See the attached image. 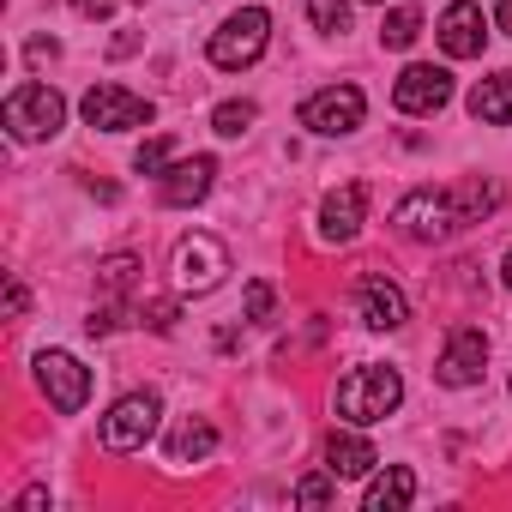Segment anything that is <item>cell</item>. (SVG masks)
Segmentation results:
<instances>
[{"mask_svg":"<svg viewBox=\"0 0 512 512\" xmlns=\"http://www.w3.org/2000/svg\"><path fill=\"white\" fill-rule=\"evenodd\" d=\"M494 205H500V187H494V181H464V187H452V211H458V229H464V223H482Z\"/></svg>","mask_w":512,"mask_h":512,"instance_id":"cell-20","label":"cell"},{"mask_svg":"<svg viewBox=\"0 0 512 512\" xmlns=\"http://www.w3.org/2000/svg\"><path fill=\"white\" fill-rule=\"evenodd\" d=\"M253 121H260V103H247V97H241V103H217V109H211V127H217L223 139H241Z\"/></svg>","mask_w":512,"mask_h":512,"instance_id":"cell-21","label":"cell"},{"mask_svg":"<svg viewBox=\"0 0 512 512\" xmlns=\"http://www.w3.org/2000/svg\"><path fill=\"white\" fill-rule=\"evenodd\" d=\"M392 103L404 115H434V109L452 103V73L446 67H404L398 85H392Z\"/></svg>","mask_w":512,"mask_h":512,"instance_id":"cell-11","label":"cell"},{"mask_svg":"<svg viewBox=\"0 0 512 512\" xmlns=\"http://www.w3.org/2000/svg\"><path fill=\"white\" fill-rule=\"evenodd\" d=\"M470 115L488 121V127H506L512 121V73H494L470 91Z\"/></svg>","mask_w":512,"mask_h":512,"instance_id":"cell-19","label":"cell"},{"mask_svg":"<svg viewBox=\"0 0 512 512\" xmlns=\"http://www.w3.org/2000/svg\"><path fill=\"white\" fill-rule=\"evenodd\" d=\"M500 284L512 290V253H506V260H500Z\"/></svg>","mask_w":512,"mask_h":512,"instance_id":"cell-34","label":"cell"},{"mask_svg":"<svg viewBox=\"0 0 512 512\" xmlns=\"http://www.w3.org/2000/svg\"><path fill=\"white\" fill-rule=\"evenodd\" d=\"M392 223L410 235V241H446L458 229V211H452V193H434V187H416L398 199Z\"/></svg>","mask_w":512,"mask_h":512,"instance_id":"cell-6","label":"cell"},{"mask_svg":"<svg viewBox=\"0 0 512 512\" xmlns=\"http://www.w3.org/2000/svg\"><path fill=\"white\" fill-rule=\"evenodd\" d=\"M308 19H314V31H326V37H344V31H350V0H308Z\"/></svg>","mask_w":512,"mask_h":512,"instance_id":"cell-24","label":"cell"},{"mask_svg":"<svg viewBox=\"0 0 512 512\" xmlns=\"http://www.w3.org/2000/svg\"><path fill=\"white\" fill-rule=\"evenodd\" d=\"M272 314V284H247V320H266Z\"/></svg>","mask_w":512,"mask_h":512,"instance_id":"cell-26","label":"cell"},{"mask_svg":"<svg viewBox=\"0 0 512 512\" xmlns=\"http://www.w3.org/2000/svg\"><path fill=\"white\" fill-rule=\"evenodd\" d=\"M410 500H416V476H410L404 464H392L386 476H374V482H368V494H362V506H368V512H404Z\"/></svg>","mask_w":512,"mask_h":512,"instance_id":"cell-18","label":"cell"},{"mask_svg":"<svg viewBox=\"0 0 512 512\" xmlns=\"http://www.w3.org/2000/svg\"><path fill=\"white\" fill-rule=\"evenodd\" d=\"M482 43H488V31H482V7H476V0H452V7L440 13V49H446L452 61H476Z\"/></svg>","mask_w":512,"mask_h":512,"instance_id":"cell-13","label":"cell"},{"mask_svg":"<svg viewBox=\"0 0 512 512\" xmlns=\"http://www.w3.org/2000/svg\"><path fill=\"white\" fill-rule=\"evenodd\" d=\"M362 115H368V97H362L356 85H326V91H314V97L302 103V127H314V133H326V139L356 133Z\"/></svg>","mask_w":512,"mask_h":512,"instance_id":"cell-8","label":"cell"},{"mask_svg":"<svg viewBox=\"0 0 512 512\" xmlns=\"http://www.w3.org/2000/svg\"><path fill=\"white\" fill-rule=\"evenodd\" d=\"M356 314H362L374 332H398V326L410 320V302H404L398 284H386V278H362V284H356Z\"/></svg>","mask_w":512,"mask_h":512,"instance_id":"cell-14","label":"cell"},{"mask_svg":"<svg viewBox=\"0 0 512 512\" xmlns=\"http://www.w3.org/2000/svg\"><path fill=\"white\" fill-rule=\"evenodd\" d=\"M157 416H163V404H157V392H127L109 416H103V446L109 452H139L151 434H157Z\"/></svg>","mask_w":512,"mask_h":512,"instance_id":"cell-5","label":"cell"},{"mask_svg":"<svg viewBox=\"0 0 512 512\" xmlns=\"http://www.w3.org/2000/svg\"><path fill=\"white\" fill-rule=\"evenodd\" d=\"M79 109H85V121L103 127V133H127V127H145V121H151V103L133 97V91H121V85H91Z\"/></svg>","mask_w":512,"mask_h":512,"instance_id":"cell-10","label":"cell"},{"mask_svg":"<svg viewBox=\"0 0 512 512\" xmlns=\"http://www.w3.org/2000/svg\"><path fill=\"white\" fill-rule=\"evenodd\" d=\"M133 272H139L133 253H115V260L97 266V290H103V296H127V290H133Z\"/></svg>","mask_w":512,"mask_h":512,"instance_id":"cell-23","label":"cell"},{"mask_svg":"<svg viewBox=\"0 0 512 512\" xmlns=\"http://www.w3.org/2000/svg\"><path fill=\"white\" fill-rule=\"evenodd\" d=\"M211 452H217V428H211L205 416L175 422V434H169V464H199V458H211Z\"/></svg>","mask_w":512,"mask_h":512,"instance_id":"cell-17","label":"cell"},{"mask_svg":"<svg viewBox=\"0 0 512 512\" xmlns=\"http://www.w3.org/2000/svg\"><path fill=\"white\" fill-rule=\"evenodd\" d=\"M374 464H380V452H374L362 434H344V428L326 434V470H332V476H350V482H356V476H368Z\"/></svg>","mask_w":512,"mask_h":512,"instance_id":"cell-16","label":"cell"},{"mask_svg":"<svg viewBox=\"0 0 512 512\" xmlns=\"http://www.w3.org/2000/svg\"><path fill=\"white\" fill-rule=\"evenodd\" d=\"M494 19H500V31L512 37V0H494Z\"/></svg>","mask_w":512,"mask_h":512,"instance_id":"cell-33","label":"cell"},{"mask_svg":"<svg viewBox=\"0 0 512 512\" xmlns=\"http://www.w3.org/2000/svg\"><path fill=\"white\" fill-rule=\"evenodd\" d=\"M73 13H85V19H109V13H115V0H73Z\"/></svg>","mask_w":512,"mask_h":512,"instance_id":"cell-30","label":"cell"},{"mask_svg":"<svg viewBox=\"0 0 512 512\" xmlns=\"http://www.w3.org/2000/svg\"><path fill=\"white\" fill-rule=\"evenodd\" d=\"M362 217H368V187L362 181H344L338 193L320 199V241H356L362 235Z\"/></svg>","mask_w":512,"mask_h":512,"instance_id":"cell-12","label":"cell"},{"mask_svg":"<svg viewBox=\"0 0 512 512\" xmlns=\"http://www.w3.org/2000/svg\"><path fill=\"white\" fill-rule=\"evenodd\" d=\"M43 506H49V488H25L19 494V512H43Z\"/></svg>","mask_w":512,"mask_h":512,"instance_id":"cell-32","label":"cell"},{"mask_svg":"<svg viewBox=\"0 0 512 512\" xmlns=\"http://www.w3.org/2000/svg\"><path fill=\"white\" fill-rule=\"evenodd\" d=\"M398 398H404L398 368H386V362H362V368L338 386V416H344V422H386V416L398 410Z\"/></svg>","mask_w":512,"mask_h":512,"instance_id":"cell-1","label":"cell"},{"mask_svg":"<svg viewBox=\"0 0 512 512\" xmlns=\"http://www.w3.org/2000/svg\"><path fill=\"white\" fill-rule=\"evenodd\" d=\"M25 308H31L25 284H19V278H7V314H13V320H25Z\"/></svg>","mask_w":512,"mask_h":512,"instance_id":"cell-29","label":"cell"},{"mask_svg":"<svg viewBox=\"0 0 512 512\" xmlns=\"http://www.w3.org/2000/svg\"><path fill=\"white\" fill-rule=\"evenodd\" d=\"M25 55H31V61H55V55H61V43H55V37H31V49H25Z\"/></svg>","mask_w":512,"mask_h":512,"instance_id":"cell-31","label":"cell"},{"mask_svg":"<svg viewBox=\"0 0 512 512\" xmlns=\"http://www.w3.org/2000/svg\"><path fill=\"white\" fill-rule=\"evenodd\" d=\"M374 7H380V0H374Z\"/></svg>","mask_w":512,"mask_h":512,"instance_id":"cell-35","label":"cell"},{"mask_svg":"<svg viewBox=\"0 0 512 512\" xmlns=\"http://www.w3.org/2000/svg\"><path fill=\"white\" fill-rule=\"evenodd\" d=\"M133 169H139V175H163V169H169V139H145V145L133 151Z\"/></svg>","mask_w":512,"mask_h":512,"instance_id":"cell-25","label":"cell"},{"mask_svg":"<svg viewBox=\"0 0 512 512\" xmlns=\"http://www.w3.org/2000/svg\"><path fill=\"white\" fill-rule=\"evenodd\" d=\"M482 362H488V332L482 326H452L446 332V350L434 362V380L440 386H476L482 380Z\"/></svg>","mask_w":512,"mask_h":512,"instance_id":"cell-9","label":"cell"},{"mask_svg":"<svg viewBox=\"0 0 512 512\" xmlns=\"http://www.w3.org/2000/svg\"><path fill=\"white\" fill-rule=\"evenodd\" d=\"M211 181H217V157H181L163 169V205H193L211 193Z\"/></svg>","mask_w":512,"mask_h":512,"instance_id":"cell-15","label":"cell"},{"mask_svg":"<svg viewBox=\"0 0 512 512\" xmlns=\"http://www.w3.org/2000/svg\"><path fill=\"white\" fill-rule=\"evenodd\" d=\"M416 37H422V13H416V7L386 13V25H380V43H386V49H410Z\"/></svg>","mask_w":512,"mask_h":512,"instance_id":"cell-22","label":"cell"},{"mask_svg":"<svg viewBox=\"0 0 512 512\" xmlns=\"http://www.w3.org/2000/svg\"><path fill=\"white\" fill-rule=\"evenodd\" d=\"M37 386H43V398H49L61 416H73V410H85V398H91V368H85L79 356H67V350H43V356H37Z\"/></svg>","mask_w":512,"mask_h":512,"instance_id":"cell-7","label":"cell"},{"mask_svg":"<svg viewBox=\"0 0 512 512\" xmlns=\"http://www.w3.org/2000/svg\"><path fill=\"white\" fill-rule=\"evenodd\" d=\"M229 272V247L217 235H187L175 247V296H211Z\"/></svg>","mask_w":512,"mask_h":512,"instance_id":"cell-4","label":"cell"},{"mask_svg":"<svg viewBox=\"0 0 512 512\" xmlns=\"http://www.w3.org/2000/svg\"><path fill=\"white\" fill-rule=\"evenodd\" d=\"M296 500H302V506H326V500H332V482H326V476H308V482L296 488Z\"/></svg>","mask_w":512,"mask_h":512,"instance_id":"cell-27","label":"cell"},{"mask_svg":"<svg viewBox=\"0 0 512 512\" xmlns=\"http://www.w3.org/2000/svg\"><path fill=\"white\" fill-rule=\"evenodd\" d=\"M67 127V103H61V91L55 85H19L13 97H7V133L13 139H55Z\"/></svg>","mask_w":512,"mask_h":512,"instance_id":"cell-3","label":"cell"},{"mask_svg":"<svg viewBox=\"0 0 512 512\" xmlns=\"http://www.w3.org/2000/svg\"><path fill=\"white\" fill-rule=\"evenodd\" d=\"M139 314H145V320H151L157 332H169V326H175V302H145Z\"/></svg>","mask_w":512,"mask_h":512,"instance_id":"cell-28","label":"cell"},{"mask_svg":"<svg viewBox=\"0 0 512 512\" xmlns=\"http://www.w3.org/2000/svg\"><path fill=\"white\" fill-rule=\"evenodd\" d=\"M266 43H272V13L266 7H241V13H229L223 19V31H211V67H223V73H241V67H253L266 55Z\"/></svg>","mask_w":512,"mask_h":512,"instance_id":"cell-2","label":"cell"}]
</instances>
